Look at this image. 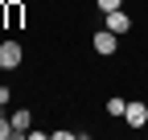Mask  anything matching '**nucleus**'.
I'll use <instances>...</instances> for the list:
<instances>
[{
	"mask_svg": "<svg viewBox=\"0 0 148 140\" xmlns=\"http://www.w3.org/2000/svg\"><path fill=\"white\" fill-rule=\"evenodd\" d=\"M115 45H119V33H111L107 25L90 33V49H95L99 58H111V54H115Z\"/></svg>",
	"mask_w": 148,
	"mask_h": 140,
	"instance_id": "obj_1",
	"label": "nucleus"
},
{
	"mask_svg": "<svg viewBox=\"0 0 148 140\" xmlns=\"http://www.w3.org/2000/svg\"><path fill=\"white\" fill-rule=\"evenodd\" d=\"M25 62V45L16 41V37H8V41H0V70H16Z\"/></svg>",
	"mask_w": 148,
	"mask_h": 140,
	"instance_id": "obj_2",
	"label": "nucleus"
},
{
	"mask_svg": "<svg viewBox=\"0 0 148 140\" xmlns=\"http://www.w3.org/2000/svg\"><path fill=\"white\" fill-rule=\"evenodd\" d=\"M123 124H127V128H144V124H148V103H144V99H127Z\"/></svg>",
	"mask_w": 148,
	"mask_h": 140,
	"instance_id": "obj_3",
	"label": "nucleus"
},
{
	"mask_svg": "<svg viewBox=\"0 0 148 140\" xmlns=\"http://www.w3.org/2000/svg\"><path fill=\"white\" fill-rule=\"evenodd\" d=\"M103 16H107V21H103V25H107L111 33H119V37H123V33H127V29H132V16H127L123 8H111V12H103Z\"/></svg>",
	"mask_w": 148,
	"mask_h": 140,
	"instance_id": "obj_4",
	"label": "nucleus"
},
{
	"mask_svg": "<svg viewBox=\"0 0 148 140\" xmlns=\"http://www.w3.org/2000/svg\"><path fill=\"white\" fill-rule=\"evenodd\" d=\"M21 21H25V4L21 0H8L4 4V29H21Z\"/></svg>",
	"mask_w": 148,
	"mask_h": 140,
	"instance_id": "obj_5",
	"label": "nucleus"
},
{
	"mask_svg": "<svg viewBox=\"0 0 148 140\" xmlns=\"http://www.w3.org/2000/svg\"><path fill=\"white\" fill-rule=\"evenodd\" d=\"M8 119H12V136H16V140H25V136L33 132V128H29V124H33V115H29L25 107H21V111H12Z\"/></svg>",
	"mask_w": 148,
	"mask_h": 140,
	"instance_id": "obj_6",
	"label": "nucleus"
},
{
	"mask_svg": "<svg viewBox=\"0 0 148 140\" xmlns=\"http://www.w3.org/2000/svg\"><path fill=\"white\" fill-rule=\"evenodd\" d=\"M123 107H127L123 95H111V99H107V115H123Z\"/></svg>",
	"mask_w": 148,
	"mask_h": 140,
	"instance_id": "obj_7",
	"label": "nucleus"
},
{
	"mask_svg": "<svg viewBox=\"0 0 148 140\" xmlns=\"http://www.w3.org/2000/svg\"><path fill=\"white\" fill-rule=\"evenodd\" d=\"M49 140H78V132H70V128H53Z\"/></svg>",
	"mask_w": 148,
	"mask_h": 140,
	"instance_id": "obj_8",
	"label": "nucleus"
},
{
	"mask_svg": "<svg viewBox=\"0 0 148 140\" xmlns=\"http://www.w3.org/2000/svg\"><path fill=\"white\" fill-rule=\"evenodd\" d=\"M99 12H111V8H123V0H95Z\"/></svg>",
	"mask_w": 148,
	"mask_h": 140,
	"instance_id": "obj_9",
	"label": "nucleus"
},
{
	"mask_svg": "<svg viewBox=\"0 0 148 140\" xmlns=\"http://www.w3.org/2000/svg\"><path fill=\"white\" fill-rule=\"evenodd\" d=\"M0 140H12V119L0 115Z\"/></svg>",
	"mask_w": 148,
	"mask_h": 140,
	"instance_id": "obj_10",
	"label": "nucleus"
},
{
	"mask_svg": "<svg viewBox=\"0 0 148 140\" xmlns=\"http://www.w3.org/2000/svg\"><path fill=\"white\" fill-rule=\"evenodd\" d=\"M8 99H12V91H8V86H0V107H4Z\"/></svg>",
	"mask_w": 148,
	"mask_h": 140,
	"instance_id": "obj_11",
	"label": "nucleus"
},
{
	"mask_svg": "<svg viewBox=\"0 0 148 140\" xmlns=\"http://www.w3.org/2000/svg\"><path fill=\"white\" fill-rule=\"evenodd\" d=\"M0 25H4V4H0Z\"/></svg>",
	"mask_w": 148,
	"mask_h": 140,
	"instance_id": "obj_12",
	"label": "nucleus"
}]
</instances>
